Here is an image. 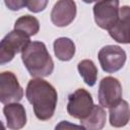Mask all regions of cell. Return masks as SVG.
Wrapping results in <instances>:
<instances>
[{
    "instance_id": "obj_1",
    "label": "cell",
    "mask_w": 130,
    "mask_h": 130,
    "mask_svg": "<svg viewBox=\"0 0 130 130\" xmlns=\"http://www.w3.org/2000/svg\"><path fill=\"white\" fill-rule=\"evenodd\" d=\"M25 95L32 105L36 117L41 121H47L54 115L58 94L55 87L42 77L30 79L27 83Z\"/></svg>"
},
{
    "instance_id": "obj_2",
    "label": "cell",
    "mask_w": 130,
    "mask_h": 130,
    "mask_svg": "<svg viewBox=\"0 0 130 130\" xmlns=\"http://www.w3.org/2000/svg\"><path fill=\"white\" fill-rule=\"evenodd\" d=\"M21 60L32 77L49 76L54 70V62L43 42H30L21 52Z\"/></svg>"
},
{
    "instance_id": "obj_3",
    "label": "cell",
    "mask_w": 130,
    "mask_h": 130,
    "mask_svg": "<svg viewBox=\"0 0 130 130\" xmlns=\"http://www.w3.org/2000/svg\"><path fill=\"white\" fill-rule=\"evenodd\" d=\"M29 38L28 35L18 29H13L6 35L0 43V64L10 62L15 54L22 52L30 43Z\"/></svg>"
},
{
    "instance_id": "obj_4",
    "label": "cell",
    "mask_w": 130,
    "mask_h": 130,
    "mask_svg": "<svg viewBox=\"0 0 130 130\" xmlns=\"http://www.w3.org/2000/svg\"><path fill=\"white\" fill-rule=\"evenodd\" d=\"M119 0H99L93 6L95 23L103 29H110L119 17Z\"/></svg>"
},
{
    "instance_id": "obj_5",
    "label": "cell",
    "mask_w": 130,
    "mask_h": 130,
    "mask_svg": "<svg viewBox=\"0 0 130 130\" xmlns=\"http://www.w3.org/2000/svg\"><path fill=\"white\" fill-rule=\"evenodd\" d=\"M93 106L91 94L84 88H78L68 96L67 112L71 117L82 120L89 115Z\"/></svg>"
},
{
    "instance_id": "obj_6",
    "label": "cell",
    "mask_w": 130,
    "mask_h": 130,
    "mask_svg": "<svg viewBox=\"0 0 130 130\" xmlns=\"http://www.w3.org/2000/svg\"><path fill=\"white\" fill-rule=\"evenodd\" d=\"M99 61L103 70L107 73L119 71L125 64L126 53L116 45H108L103 47L99 52Z\"/></svg>"
},
{
    "instance_id": "obj_7",
    "label": "cell",
    "mask_w": 130,
    "mask_h": 130,
    "mask_svg": "<svg viewBox=\"0 0 130 130\" xmlns=\"http://www.w3.org/2000/svg\"><path fill=\"white\" fill-rule=\"evenodd\" d=\"M23 96V89L16 76L11 71H3L0 74V102L4 105L18 103Z\"/></svg>"
},
{
    "instance_id": "obj_8",
    "label": "cell",
    "mask_w": 130,
    "mask_h": 130,
    "mask_svg": "<svg viewBox=\"0 0 130 130\" xmlns=\"http://www.w3.org/2000/svg\"><path fill=\"white\" fill-rule=\"evenodd\" d=\"M122 100L120 81L112 76L104 77L99 86V103L104 108H111Z\"/></svg>"
},
{
    "instance_id": "obj_9",
    "label": "cell",
    "mask_w": 130,
    "mask_h": 130,
    "mask_svg": "<svg viewBox=\"0 0 130 130\" xmlns=\"http://www.w3.org/2000/svg\"><path fill=\"white\" fill-rule=\"evenodd\" d=\"M75 16L76 3L74 0H58L51 11V21L59 27L70 24Z\"/></svg>"
},
{
    "instance_id": "obj_10",
    "label": "cell",
    "mask_w": 130,
    "mask_h": 130,
    "mask_svg": "<svg viewBox=\"0 0 130 130\" xmlns=\"http://www.w3.org/2000/svg\"><path fill=\"white\" fill-rule=\"evenodd\" d=\"M110 36L118 43L130 44V6H122L116 23L109 29Z\"/></svg>"
},
{
    "instance_id": "obj_11",
    "label": "cell",
    "mask_w": 130,
    "mask_h": 130,
    "mask_svg": "<svg viewBox=\"0 0 130 130\" xmlns=\"http://www.w3.org/2000/svg\"><path fill=\"white\" fill-rule=\"evenodd\" d=\"M3 113L9 129H20L26 124V113L21 104H6L3 108Z\"/></svg>"
},
{
    "instance_id": "obj_12",
    "label": "cell",
    "mask_w": 130,
    "mask_h": 130,
    "mask_svg": "<svg viewBox=\"0 0 130 130\" xmlns=\"http://www.w3.org/2000/svg\"><path fill=\"white\" fill-rule=\"evenodd\" d=\"M110 124L114 127H123L128 124L130 120V106L121 100L118 104L110 108Z\"/></svg>"
},
{
    "instance_id": "obj_13",
    "label": "cell",
    "mask_w": 130,
    "mask_h": 130,
    "mask_svg": "<svg viewBox=\"0 0 130 130\" xmlns=\"http://www.w3.org/2000/svg\"><path fill=\"white\" fill-rule=\"evenodd\" d=\"M106 119H107V115H106V111L104 110V107H102L101 105L100 106L96 105L93 106L88 116L80 120V123L84 129L99 130L105 126Z\"/></svg>"
},
{
    "instance_id": "obj_14",
    "label": "cell",
    "mask_w": 130,
    "mask_h": 130,
    "mask_svg": "<svg viewBox=\"0 0 130 130\" xmlns=\"http://www.w3.org/2000/svg\"><path fill=\"white\" fill-rule=\"evenodd\" d=\"M53 46L56 57L61 61H69L75 54V45L69 38H58Z\"/></svg>"
},
{
    "instance_id": "obj_15",
    "label": "cell",
    "mask_w": 130,
    "mask_h": 130,
    "mask_svg": "<svg viewBox=\"0 0 130 130\" xmlns=\"http://www.w3.org/2000/svg\"><path fill=\"white\" fill-rule=\"evenodd\" d=\"M77 69L83 81L87 85L93 86L95 84L98 78V68L91 60L85 59L80 61L77 65Z\"/></svg>"
},
{
    "instance_id": "obj_16",
    "label": "cell",
    "mask_w": 130,
    "mask_h": 130,
    "mask_svg": "<svg viewBox=\"0 0 130 130\" xmlns=\"http://www.w3.org/2000/svg\"><path fill=\"white\" fill-rule=\"evenodd\" d=\"M14 29L21 30L28 35L29 37L35 36L40 30V22L39 20L31 15H23L16 19L14 23Z\"/></svg>"
},
{
    "instance_id": "obj_17",
    "label": "cell",
    "mask_w": 130,
    "mask_h": 130,
    "mask_svg": "<svg viewBox=\"0 0 130 130\" xmlns=\"http://www.w3.org/2000/svg\"><path fill=\"white\" fill-rule=\"evenodd\" d=\"M48 2L49 0H27L26 7L29 11L34 13H38L45 10V8L48 5Z\"/></svg>"
},
{
    "instance_id": "obj_18",
    "label": "cell",
    "mask_w": 130,
    "mask_h": 130,
    "mask_svg": "<svg viewBox=\"0 0 130 130\" xmlns=\"http://www.w3.org/2000/svg\"><path fill=\"white\" fill-rule=\"evenodd\" d=\"M26 1L27 0H4L5 5L8 9L12 11H17L26 6Z\"/></svg>"
},
{
    "instance_id": "obj_19",
    "label": "cell",
    "mask_w": 130,
    "mask_h": 130,
    "mask_svg": "<svg viewBox=\"0 0 130 130\" xmlns=\"http://www.w3.org/2000/svg\"><path fill=\"white\" fill-rule=\"evenodd\" d=\"M83 2L85 3H92V2H95V1H99V0H82Z\"/></svg>"
}]
</instances>
